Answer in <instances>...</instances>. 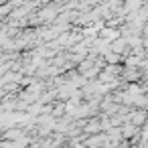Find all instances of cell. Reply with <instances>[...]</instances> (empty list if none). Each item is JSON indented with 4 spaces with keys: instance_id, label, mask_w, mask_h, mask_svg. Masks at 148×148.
<instances>
[{
    "instance_id": "2",
    "label": "cell",
    "mask_w": 148,
    "mask_h": 148,
    "mask_svg": "<svg viewBox=\"0 0 148 148\" xmlns=\"http://www.w3.org/2000/svg\"><path fill=\"white\" fill-rule=\"evenodd\" d=\"M146 120H148L146 110H134V112H130V114H128V122H130V124H134V126H144V124H146Z\"/></svg>"
},
{
    "instance_id": "4",
    "label": "cell",
    "mask_w": 148,
    "mask_h": 148,
    "mask_svg": "<svg viewBox=\"0 0 148 148\" xmlns=\"http://www.w3.org/2000/svg\"><path fill=\"white\" fill-rule=\"evenodd\" d=\"M83 130H85L87 134H91V136H93V134H99V130H101V120H93V118L87 120V124L83 126Z\"/></svg>"
},
{
    "instance_id": "6",
    "label": "cell",
    "mask_w": 148,
    "mask_h": 148,
    "mask_svg": "<svg viewBox=\"0 0 148 148\" xmlns=\"http://www.w3.org/2000/svg\"><path fill=\"white\" fill-rule=\"evenodd\" d=\"M21 136H23L21 130H8V132H6V138H8V140H21Z\"/></svg>"
},
{
    "instance_id": "1",
    "label": "cell",
    "mask_w": 148,
    "mask_h": 148,
    "mask_svg": "<svg viewBox=\"0 0 148 148\" xmlns=\"http://www.w3.org/2000/svg\"><path fill=\"white\" fill-rule=\"evenodd\" d=\"M112 53H116V55H128L130 53V43H128V39H124V37H120V39H116L114 43H112Z\"/></svg>"
},
{
    "instance_id": "5",
    "label": "cell",
    "mask_w": 148,
    "mask_h": 148,
    "mask_svg": "<svg viewBox=\"0 0 148 148\" xmlns=\"http://www.w3.org/2000/svg\"><path fill=\"white\" fill-rule=\"evenodd\" d=\"M136 128H138V126H134V124H130V122H126L124 126H120L122 138H134V136H136Z\"/></svg>"
},
{
    "instance_id": "7",
    "label": "cell",
    "mask_w": 148,
    "mask_h": 148,
    "mask_svg": "<svg viewBox=\"0 0 148 148\" xmlns=\"http://www.w3.org/2000/svg\"><path fill=\"white\" fill-rule=\"evenodd\" d=\"M53 16H55V12H53V8H45V10L41 12V18H43V21H51Z\"/></svg>"
},
{
    "instance_id": "3",
    "label": "cell",
    "mask_w": 148,
    "mask_h": 148,
    "mask_svg": "<svg viewBox=\"0 0 148 148\" xmlns=\"http://www.w3.org/2000/svg\"><path fill=\"white\" fill-rule=\"evenodd\" d=\"M124 10L128 14H136L138 10H142V0H126V2H124Z\"/></svg>"
}]
</instances>
